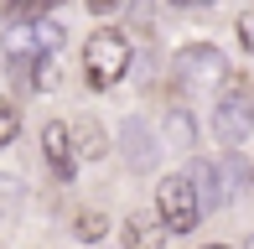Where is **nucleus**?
Returning <instances> with one entry per match:
<instances>
[{
  "label": "nucleus",
  "mask_w": 254,
  "mask_h": 249,
  "mask_svg": "<svg viewBox=\"0 0 254 249\" xmlns=\"http://www.w3.org/2000/svg\"><path fill=\"white\" fill-rule=\"evenodd\" d=\"M125 73H130V37H125L120 26H99L94 37H88V47H83V78H88V88L104 94V88H114Z\"/></svg>",
  "instance_id": "f257e3e1"
},
{
  "label": "nucleus",
  "mask_w": 254,
  "mask_h": 249,
  "mask_svg": "<svg viewBox=\"0 0 254 249\" xmlns=\"http://www.w3.org/2000/svg\"><path fill=\"white\" fill-rule=\"evenodd\" d=\"M156 218L166 234H192L202 218V202H197V187H192V172H171L156 182Z\"/></svg>",
  "instance_id": "f03ea898"
},
{
  "label": "nucleus",
  "mask_w": 254,
  "mask_h": 249,
  "mask_svg": "<svg viewBox=\"0 0 254 249\" xmlns=\"http://www.w3.org/2000/svg\"><path fill=\"white\" fill-rule=\"evenodd\" d=\"M213 135L228 145V151H244L254 140V99L239 88V78L223 88V99L213 104Z\"/></svg>",
  "instance_id": "7ed1b4c3"
},
{
  "label": "nucleus",
  "mask_w": 254,
  "mask_h": 249,
  "mask_svg": "<svg viewBox=\"0 0 254 249\" xmlns=\"http://www.w3.org/2000/svg\"><path fill=\"white\" fill-rule=\"evenodd\" d=\"M239 182H249V166L239 161V156H228V161H202L197 172H192V187H197V202L202 208H228L234 202Z\"/></svg>",
  "instance_id": "20e7f679"
},
{
  "label": "nucleus",
  "mask_w": 254,
  "mask_h": 249,
  "mask_svg": "<svg viewBox=\"0 0 254 249\" xmlns=\"http://www.w3.org/2000/svg\"><path fill=\"white\" fill-rule=\"evenodd\" d=\"M171 73L187 88H207L213 78H223V58H218V47H207V42H192V47H182L177 58H171Z\"/></svg>",
  "instance_id": "39448f33"
},
{
  "label": "nucleus",
  "mask_w": 254,
  "mask_h": 249,
  "mask_svg": "<svg viewBox=\"0 0 254 249\" xmlns=\"http://www.w3.org/2000/svg\"><path fill=\"white\" fill-rule=\"evenodd\" d=\"M42 156H47L57 182H73L78 156H73V124L67 120H47V130H42Z\"/></svg>",
  "instance_id": "423d86ee"
},
{
  "label": "nucleus",
  "mask_w": 254,
  "mask_h": 249,
  "mask_svg": "<svg viewBox=\"0 0 254 249\" xmlns=\"http://www.w3.org/2000/svg\"><path fill=\"white\" fill-rule=\"evenodd\" d=\"M120 145H125L130 172H151V166H156V135H151V124H145V120H125Z\"/></svg>",
  "instance_id": "0eeeda50"
},
{
  "label": "nucleus",
  "mask_w": 254,
  "mask_h": 249,
  "mask_svg": "<svg viewBox=\"0 0 254 249\" xmlns=\"http://www.w3.org/2000/svg\"><path fill=\"white\" fill-rule=\"evenodd\" d=\"M120 244H125V249H166V229H161V218L135 213V218H125Z\"/></svg>",
  "instance_id": "6e6552de"
},
{
  "label": "nucleus",
  "mask_w": 254,
  "mask_h": 249,
  "mask_svg": "<svg viewBox=\"0 0 254 249\" xmlns=\"http://www.w3.org/2000/svg\"><path fill=\"white\" fill-rule=\"evenodd\" d=\"M109 151V135H104V124L99 120H83L73 130V156H83V161H99V156Z\"/></svg>",
  "instance_id": "1a4fd4ad"
},
{
  "label": "nucleus",
  "mask_w": 254,
  "mask_h": 249,
  "mask_svg": "<svg viewBox=\"0 0 254 249\" xmlns=\"http://www.w3.org/2000/svg\"><path fill=\"white\" fill-rule=\"evenodd\" d=\"M166 135L182 145V151H192V145H197V124H192L187 109H171V115H166Z\"/></svg>",
  "instance_id": "9d476101"
},
{
  "label": "nucleus",
  "mask_w": 254,
  "mask_h": 249,
  "mask_svg": "<svg viewBox=\"0 0 254 249\" xmlns=\"http://www.w3.org/2000/svg\"><path fill=\"white\" fill-rule=\"evenodd\" d=\"M73 234H78L83 244H94V239H104V234H109V218H104L99 208H83V213L73 218Z\"/></svg>",
  "instance_id": "9b49d317"
},
{
  "label": "nucleus",
  "mask_w": 254,
  "mask_h": 249,
  "mask_svg": "<svg viewBox=\"0 0 254 249\" xmlns=\"http://www.w3.org/2000/svg\"><path fill=\"white\" fill-rule=\"evenodd\" d=\"M16 135H21V109L10 104V99H0V151H5Z\"/></svg>",
  "instance_id": "f8f14e48"
},
{
  "label": "nucleus",
  "mask_w": 254,
  "mask_h": 249,
  "mask_svg": "<svg viewBox=\"0 0 254 249\" xmlns=\"http://www.w3.org/2000/svg\"><path fill=\"white\" fill-rule=\"evenodd\" d=\"M37 47H42V58H52V52L63 47V26H57V21H47V16L37 21Z\"/></svg>",
  "instance_id": "ddd939ff"
},
{
  "label": "nucleus",
  "mask_w": 254,
  "mask_h": 249,
  "mask_svg": "<svg viewBox=\"0 0 254 249\" xmlns=\"http://www.w3.org/2000/svg\"><path fill=\"white\" fill-rule=\"evenodd\" d=\"M239 37H244V47H254V16H249V10L239 16Z\"/></svg>",
  "instance_id": "4468645a"
},
{
  "label": "nucleus",
  "mask_w": 254,
  "mask_h": 249,
  "mask_svg": "<svg viewBox=\"0 0 254 249\" xmlns=\"http://www.w3.org/2000/svg\"><path fill=\"white\" fill-rule=\"evenodd\" d=\"M202 249H228V244H202Z\"/></svg>",
  "instance_id": "2eb2a0df"
},
{
  "label": "nucleus",
  "mask_w": 254,
  "mask_h": 249,
  "mask_svg": "<svg viewBox=\"0 0 254 249\" xmlns=\"http://www.w3.org/2000/svg\"><path fill=\"white\" fill-rule=\"evenodd\" d=\"M244 249H254V234H249V244H244Z\"/></svg>",
  "instance_id": "dca6fc26"
},
{
  "label": "nucleus",
  "mask_w": 254,
  "mask_h": 249,
  "mask_svg": "<svg viewBox=\"0 0 254 249\" xmlns=\"http://www.w3.org/2000/svg\"><path fill=\"white\" fill-rule=\"evenodd\" d=\"M249 182H254V166H249Z\"/></svg>",
  "instance_id": "f3484780"
}]
</instances>
